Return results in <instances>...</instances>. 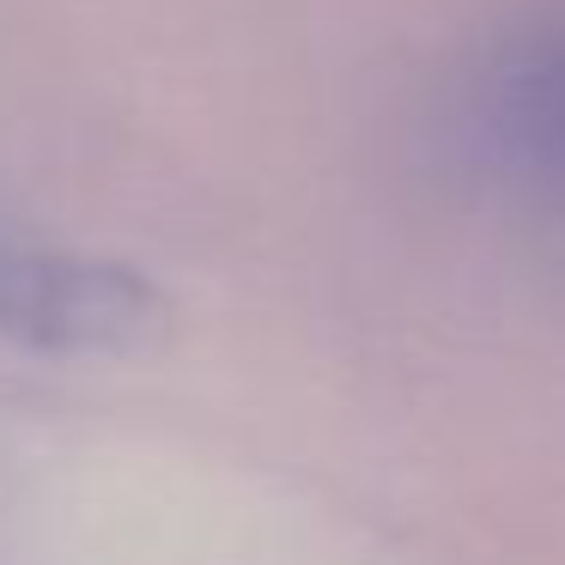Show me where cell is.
Here are the masks:
<instances>
[{
    "instance_id": "obj_1",
    "label": "cell",
    "mask_w": 565,
    "mask_h": 565,
    "mask_svg": "<svg viewBox=\"0 0 565 565\" xmlns=\"http://www.w3.org/2000/svg\"><path fill=\"white\" fill-rule=\"evenodd\" d=\"M0 329L55 353L135 347L159 329V292L116 262L0 249Z\"/></svg>"
},
{
    "instance_id": "obj_2",
    "label": "cell",
    "mask_w": 565,
    "mask_h": 565,
    "mask_svg": "<svg viewBox=\"0 0 565 565\" xmlns=\"http://www.w3.org/2000/svg\"><path fill=\"white\" fill-rule=\"evenodd\" d=\"M529 104H535L541 122L553 128V140L565 147V55H553L541 74H529Z\"/></svg>"
}]
</instances>
